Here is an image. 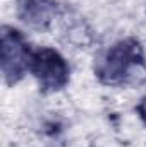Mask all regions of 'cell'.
<instances>
[{
  "label": "cell",
  "mask_w": 146,
  "mask_h": 147,
  "mask_svg": "<svg viewBox=\"0 0 146 147\" xmlns=\"http://www.w3.org/2000/svg\"><path fill=\"white\" fill-rule=\"evenodd\" d=\"M136 69H145V53L143 46L138 39L127 38L113 46L96 62L95 74L103 84L119 86L129 82L134 75Z\"/></svg>",
  "instance_id": "cell-1"
},
{
  "label": "cell",
  "mask_w": 146,
  "mask_h": 147,
  "mask_svg": "<svg viewBox=\"0 0 146 147\" xmlns=\"http://www.w3.org/2000/svg\"><path fill=\"white\" fill-rule=\"evenodd\" d=\"M29 72L35 75L40 87L46 92L62 89L69 82V65L65 58L53 48H38L31 51Z\"/></svg>",
  "instance_id": "cell-2"
},
{
  "label": "cell",
  "mask_w": 146,
  "mask_h": 147,
  "mask_svg": "<svg viewBox=\"0 0 146 147\" xmlns=\"http://www.w3.org/2000/svg\"><path fill=\"white\" fill-rule=\"evenodd\" d=\"M2 45V72L3 79L9 86L16 84L23 79L26 70H29V58H31V48L26 43L24 36L10 28L3 26L0 34Z\"/></svg>",
  "instance_id": "cell-3"
},
{
  "label": "cell",
  "mask_w": 146,
  "mask_h": 147,
  "mask_svg": "<svg viewBox=\"0 0 146 147\" xmlns=\"http://www.w3.org/2000/svg\"><path fill=\"white\" fill-rule=\"evenodd\" d=\"M17 17L33 29H46L57 16L53 0H17Z\"/></svg>",
  "instance_id": "cell-4"
},
{
  "label": "cell",
  "mask_w": 146,
  "mask_h": 147,
  "mask_svg": "<svg viewBox=\"0 0 146 147\" xmlns=\"http://www.w3.org/2000/svg\"><path fill=\"white\" fill-rule=\"evenodd\" d=\"M138 115H139V118L143 120V123L146 125V96L141 99V103L138 105Z\"/></svg>",
  "instance_id": "cell-5"
}]
</instances>
